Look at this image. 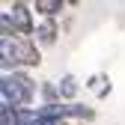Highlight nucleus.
Masks as SVG:
<instances>
[{"instance_id": "0eeeda50", "label": "nucleus", "mask_w": 125, "mask_h": 125, "mask_svg": "<svg viewBox=\"0 0 125 125\" xmlns=\"http://www.w3.org/2000/svg\"><path fill=\"white\" fill-rule=\"evenodd\" d=\"M66 6H69L66 0H36V3H33V12H39L42 18H57Z\"/></svg>"}, {"instance_id": "1a4fd4ad", "label": "nucleus", "mask_w": 125, "mask_h": 125, "mask_svg": "<svg viewBox=\"0 0 125 125\" xmlns=\"http://www.w3.org/2000/svg\"><path fill=\"white\" fill-rule=\"evenodd\" d=\"M69 116L81 119V122H92V119H95V110H92L89 104H81V101H74V104H69Z\"/></svg>"}, {"instance_id": "423d86ee", "label": "nucleus", "mask_w": 125, "mask_h": 125, "mask_svg": "<svg viewBox=\"0 0 125 125\" xmlns=\"http://www.w3.org/2000/svg\"><path fill=\"white\" fill-rule=\"evenodd\" d=\"M89 92H95V98H107L113 92V83H110V77H107L104 72H98V74H92V77H86V83H83Z\"/></svg>"}, {"instance_id": "6e6552de", "label": "nucleus", "mask_w": 125, "mask_h": 125, "mask_svg": "<svg viewBox=\"0 0 125 125\" xmlns=\"http://www.w3.org/2000/svg\"><path fill=\"white\" fill-rule=\"evenodd\" d=\"M39 98H42V104H66V101L60 98L57 81H42V86H39Z\"/></svg>"}, {"instance_id": "f03ea898", "label": "nucleus", "mask_w": 125, "mask_h": 125, "mask_svg": "<svg viewBox=\"0 0 125 125\" xmlns=\"http://www.w3.org/2000/svg\"><path fill=\"white\" fill-rule=\"evenodd\" d=\"M39 86L42 83H36V77L30 74V72L3 74V81H0V107H9V110H27V107L36 101Z\"/></svg>"}, {"instance_id": "9d476101", "label": "nucleus", "mask_w": 125, "mask_h": 125, "mask_svg": "<svg viewBox=\"0 0 125 125\" xmlns=\"http://www.w3.org/2000/svg\"><path fill=\"white\" fill-rule=\"evenodd\" d=\"M15 125H39V119H36V107L15 110Z\"/></svg>"}, {"instance_id": "9b49d317", "label": "nucleus", "mask_w": 125, "mask_h": 125, "mask_svg": "<svg viewBox=\"0 0 125 125\" xmlns=\"http://www.w3.org/2000/svg\"><path fill=\"white\" fill-rule=\"evenodd\" d=\"M0 125H15V110L0 107Z\"/></svg>"}, {"instance_id": "39448f33", "label": "nucleus", "mask_w": 125, "mask_h": 125, "mask_svg": "<svg viewBox=\"0 0 125 125\" xmlns=\"http://www.w3.org/2000/svg\"><path fill=\"white\" fill-rule=\"evenodd\" d=\"M57 89H60V98L66 104H74L77 101V92H81V81H77L74 74H62L57 81Z\"/></svg>"}, {"instance_id": "f257e3e1", "label": "nucleus", "mask_w": 125, "mask_h": 125, "mask_svg": "<svg viewBox=\"0 0 125 125\" xmlns=\"http://www.w3.org/2000/svg\"><path fill=\"white\" fill-rule=\"evenodd\" d=\"M0 66L3 74L12 72H30L42 66V48L36 39L15 36V39H0Z\"/></svg>"}, {"instance_id": "7ed1b4c3", "label": "nucleus", "mask_w": 125, "mask_h": 125, "mask_svg": "<svg viewBox=\"0 0 125 125\" xmlns=\"http://www.w3.org/2000/svg\"><path fill=\"white\" fill-rule=\"evenodd\" d=\"M15 36H36V21H33V6L30 3H6L0 15V39H15Z\"/></svg>"}, {"instance_id": "20e7f679", "label": "nucleus", "mask_w": 125, "mask_h": 125, "mask_svg": "<svg viewBox=\"0 0 125 125\" xmlns=\"http://www.w3.org/2000/svg\"><path fill=\"white\" fill-rule=\"evenodd\" d=\"M33 39L39 42V48H54L57 39H60V24H57V18H42L36 24V36Z\"/></svg>"}]
</instances>
